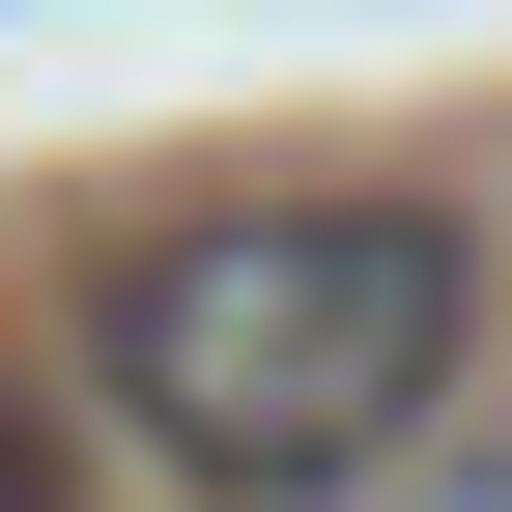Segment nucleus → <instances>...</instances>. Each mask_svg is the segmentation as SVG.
<instances>
[{
  "label": "nucleus",
  "instance_id": "obj_3",
  "mask_svg": "<svg viewBox=\"0 0 512 512\" xmlns=\"http://www.w3.org/2000/svg\"><path fill=\"white\" fill-rule=\"evenodd\" d=\"M0 512H114L86 484V399H29V370H0Z\"/></svg>",
  "mask_w": 512,
  "mask_h": 512
},
{
  "label": "nucleus",
  "instance_id": "obj_1",
  "mask_svg": "<svg viewBox=\"0 0 512 512\" xmlns=\"http://www.w3.org/2000/svg\"><path fill=\"white\" fill-rule=\"evenodd\" d=\"M484 399V200L456 171H228L86 256V456L171 512H370Z\"/></svg>",
  "mask_w": 512,
  "mask_h": 512
},
{
  "label": "nucleus",
  "instance_id": "obj_2",
  "mask_svg": "<svg viewBox=\"0 0 512 512\" xmlns=\"http://www.w3.org/2000/svg\"><path fill=\"white\" fill-rule=\"evenodd\" d=\"M370 512H512V370H484V399H456V427H427V456H399V484H370Z\"/></svg>",
  "mask_w": 512,
  "mask_h": 512
}]
</instances>
